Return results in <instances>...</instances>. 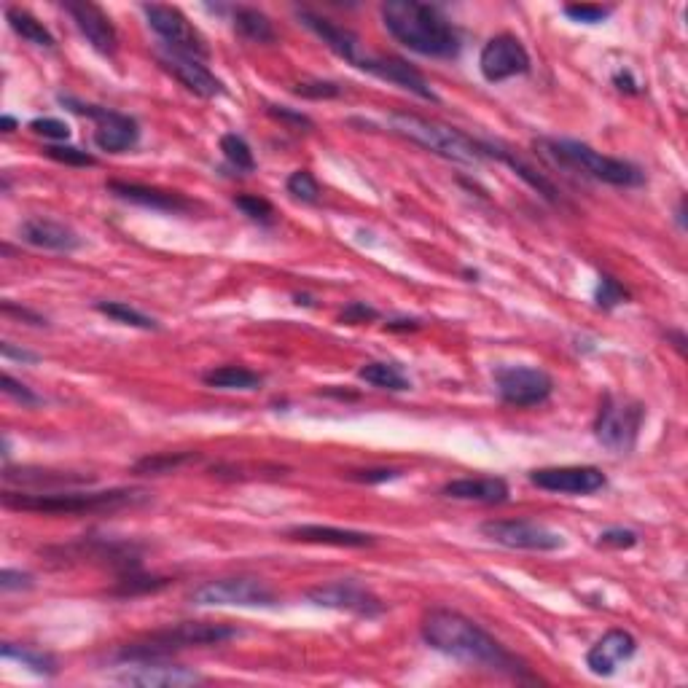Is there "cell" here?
<instances>
[{
    "label": "cell",
    "instance_id": "obj_45",
    "mask_svg": "<svg viewBox=\"0 0 688 688\" xmlns=\"http://www.w3.org/2000/svg\"><path fill=\"white\" fill-rule=\"evenodd\" d=\"M600 543L605 546H616V549H632L637 543L635 530H627V527H608L600 533Z\"/></svg>",
    "mask_w": 688,
    "mask_h": 688
},
{
    "label": "cell",
    "instance_id": "obj_43",
    "mask_svg": "<svg viewBox=\"0 0 688 688\" xmlns=\"http://www.w3.org/2000/svg\"><path fill=\"white\" fill-rule=\"evenodd\" d=\"M30 129L35 135H43L46 140H68L70 138V127L65 121L60 119H33L30 121Z\"/></svg>",
    "mask_w": 688,
    "mask_h": 688
},
{
    "label": "cell",
    "instance_id": "obj_37",
    "mask_svg": "<svg viewBox=\"0 0 688 688\" xmlns=\"http://www.w3.org/2000/svg\"><path fill=\"white\" fill-rule=\"evenodd\" d=\"M170 584L167 578H154V576H140L138 570H129L127 576H121L119 589L116 594H124V597H132V594H146L156 592V589H164Z\"/></svg>",
    "mask_w": 688,
    "mask_h": 688
},
{
    "label": "cell",
    "instance_id": "obj_31",
    "mask_svg": "<svg viewBox=\"0 0 688 688\" xmlns=\"http://www.w3.org/2000/svg\"><path fill=\"white\" fill-rule=\"evenodd\" d=\"M234 30L253 43H275V27L267 14H261L258 9L234 11Z\"/></svg>",
    "mask_w": 688,
    "mask_h": 688
},
{
    "label": "cell",
    "instance_id": "obj_39",
    "mask_svg": "<svg viewBox=\"0 0 688 688\" xmlns=\"http://www.w3.org/2000/svg\"><path fill=\"white\" fill-rule=\"evenodd\" d=\"M234 205L240 207L242 213L248 215L250 221H258V224H272L275 221V207L269 205L264 197H256V194H242V197L234 199Z\"/></svg>",
    "mask_w": 688,
    "mask_h": 688
},
{
    "label": "cell",
    "instance_id": "obj_9",
    "mask_svg": "<svg viewBox=\"0 0 688 688\" xmlns=\"http://www.w3.org/2000/svg\"><path fill=\"white\" fill-rule=\"evenodd\" d=\"M60 103L73 113H81V116H89V119L97 121L95 129V146L105 154H124L129 148H135V143L140 140V127L138 121L127 116V113L111 111V108H103V105H89L81 103L76 97H60Z\"/></svg>",
    "mask_w": 688,
    "mask_h": 688
},
{
    "label": "cell",
    "instance_id": "obj_17",
    "mask_svg": "<svg viewBox=\"0 0 688 688\" xmlns=\"http://www.w3.org/2000/svg\"><path fill=\"white\" fill-rule=\"evenodd\" d=\"M65 11L76 22L78 33L84 35L97 54H103V57H113L116 54L119 35H116L111 17L100 6L89 3V0H81V3H65Z\"/></svg>",
    "mask_w": 688,
    "mask_h": 688
},
{
    "label": "cell",
    "instance_id": "obj_18",
    "mask_svg": "<svg viewBox=\"0 0 688 688\" xmlns=\"http://www.w3.org/2000/svg\"><path fill=\"white\" fill-rule=\"evenodd\" d=\"M159 62H162V68L167 70V73H172V76L178 78L189 92H194L197 97H218L224 95L226 86L221 78H215L210 70H207V65H202V60H194V57H186V54H178V52H162L159 54Z\"/></svg>",
    "mask_w": 688,
    "mask_h": 688
},
{
    "label": "cell",
    "instance_id": "obj_44",
    "mask_svg": "<svg viewBox=\"0 0 688 688\" xmlns=\"http://www.w3.org/2000/svg\"><path fill=\"white\" fill-rule=\"evenodd\" d=\"M3 393H6V396H11V398H17V401H22V406L41 404V396H35L30 387L22 385V382H17V379L11 377V374H3Z\"/></svg>",
    "mask_w": 688,
    "mask_h": 688
},
{
    "label": "cell",
    "instance_id": "obj_5",
    "mask_svg": "<svg viewBox=\"0 0 688 688\" xmlns=\"http://www.w3.org/2000/svg\"><path fill=\"white\" fill-rule=\"evenodd\" d=\"M535 146L541 148L551 162L570 167V170L576 172H584L586 178L608 183V186L635 189V186H643L645 183V172L640 167H635L632 162H624V159H616V156L600 154V151H594L592 146L578 143V140L549 138L538 140Z\"/></svg>",
    "mask_w": 688,
    "mask_h": 688
},
{
    "label": "cell",
    "instance_id": "obj_11",
    "mask_svg": "<svg viewBox=\"0 0 688 688\" xmlns=\"http://www.w3.org/2000/svg\"><path fill=\"white\" fill-rule=\"evenodd\" d=\"M492 377H495L500 401L516 409L543 404L554 393V379L535 366H498Z\"/></svg>",
    "mask_w": 688,
    "mask_h": 688
},
{
    "label": "cell",
    "instance_id": "obj_1",
    "mask_svg": "<svg viewBox=\"0 0 688 688\" xmlns=\"http://www.w3.org/2000/svg\"><path fill=\"white\" fill-rule=\"evenodd\" d=\"M422 640L444 656L471 664L479 670L500 672L516 680H533L530 670L519 662L506 645L482 629L473 619L447 608H436L422 619Z\"/></svg>",
    "mask_w": 688,
    "mask_h": 688
},
{
    "label": "cell",
    "instance_id": "obj_29",
    "mask_svg": "<svg viewBox=\"0 0 688 688\" xmlns=\"http://www.w3.org/2000/svg\"><path fill=\"white\" fill-rule=\"evenodd\" d=\"M358 377H361L363 382H369V385L382 387V390H393V393H404V390L412 387V382L404 377V371L398 369L396 363L387 361L363 363L361 369H358Z\"/></svg>",
    "mask_w": 688,
    "mask_h": 688
},
{
    "label": "cell",
    "instance_id": "obj_4",
    "mask_svg": "<svg viewBox=\"0 0 688 688\" xmlns=\"http://www.w3.org/2000/svg\"><path fill=\"white\" fill-rule=\"evenodd\" d=\"M240 629L229 624H213V621H183L175 627L159 629L151 635L140 637L135 643H127L116 654V662H138V659H170L175 651L183 648H199V645H221L234 640Z\"/></svg>",
    "mask_w": 688,
    "mask_h": 688
},
{
    "label": "cell",
    "instance_id": "obj_2",
    "mask_svg": "<svg viewBox=\"0 0 688 688\" xmlns=\"http://www.w3.org/2000/svg\"><path fill=\"white\" fill-rule=\"evenodd\" d=\"M382 22L398 43L422 57L449 60L460 52V35L455 25L436 6L417 0H387L382 3Z\"/></svg>",
    "mask_w": 688,
    "mask_h": 688
},
{
    "label": "cell",
    "instance_id": "obj_42",
    "mask_svg": "<svg viewBox=\"0 0 688 688\" xmlns=\"http://www.w3.org/2000/svg\"><path fill=\"white\" fill-rule=\"evenodd\" d=\"M293 92L299 97H310V100H328V97L342 95V86L334 81H307V84H296Z\"/></svg>",
    "mask_w": 688,
    "mask_h": 688
},
{
    "label": "cell",
    "instance_id": "obj_32",
    "mask_svg": "<svg viewBox=\"0 0 688 688\" xmlns=\"http://www.w3.org/2000/svg\"><path fill=\"white\" fill-rule=\"evenodd\" d=\"M191 460H197L194 452H156L132 465V473L135 476H164V473L178 471Z\"/></svg>",
    "mask_w": 688,
    "mask_h": 688
},
{
    "label": "cell",
    "instance_id": "obj_3",
    "mask_svg": "<svg viewBox=\"0 0 688 688\" xmlns=\"http://www.w3.org/2000/svg\"><path fill=\"white\" fill-rule=\"evenodd\" d=\"M146 498L143 490H105V492H3V506L33 514H103L135 506Z\"/></svg>",
    "mask_w": 688,
    "mask_h": 688
},
{
    "label": "cell",
    "instance_id": "obj_8",
    "mask_svg": "<svg viewBox=\"0 0 688 688\" xmlns=\"http://www.w3.org/2000/svg\"><path fill=\"white\" fill-rule=\"evenodd\" d=\"M643 420V404H637L632 398L605 396L600 404V412H597V420H594V436H597L602 447L624 455V452L635 447Z\"/></svg>",
    "mask_w": 688,
    "mask_h": 688
},
{
    "label": "cell",
    "instance_id": "obj_36",
    "mask_svg": "<svg viewBox=\"0 0 688 688\" xmlns=\"http://www.w3.org/2000/svg\"><path fill=\"white\" fill-rule=\"evenodd\" d=\"M285 189H288V194H291L293 199H299V202H307V205H315L320 199V186L318 181H315V175L307 170H296L288 178V183H285Z\"/></svg>",
    "mask_w": 688,
    "mask_h": 688
},
{
    "label": "cell",
    "instance_id": "obj_51",
    "mask_svg": "<svg viewBox=\"0 0 688 688\" xmlns=\"http://www.w3.org/2000/svg\"><path fill=\"white\" fill-rule=\"evenodd\" d=\"M0 353H3V358L6 361H22V363H35L38 361V355L30 353V350H17L11 342H3V347H0Z\"/></svg>",
    "mask_w": 688,
    "mask_h": 688
},
{
    "label": "cell",
    "instance_id": "obj_26",
    "mask_svg": "<svg viewBox=\"0 0 688 688\" xmlns=\"http://www.w3.org/2000/svg\"><path fill=\"white\" fill-rule=\"evenodd\" d=\"M6 482L17 484H30V487H43V492L57 490V487H81V484L92 482V476H84V473H60V471H33V468H22V471H11L6 468L3 471Z\"/></svg>",
    "mask_w": 688,
    "mask_h": 688
},
{
    "label": "cell",
    "instance_id": "obj_48",
    "mask_svg": "<svg viewBox=\"0 0 688 688\" xmlns=\"http://www.w3.org/2000/svg\"><path fill=\"white\" fill-rule=\"evenodd\" d=\"M33 586V576L30 573H22V570H3L0 576V589L3 592H14V589H30Z\"/></svg>",
    "mask_w": 688,
    "mask_h": 688
},
{
    "label": "cell",
    "instance_id": "obj_20",
    "mask_svg": "<svg viewBox=\"0 0 688 688\" xmlns=\"http://www.w3.org/2000/svg\"><path fill=\"white\" fill-rule=\"evenodd\" d=\"M637 651V640L624 629H611L589 648L586 654V667L600 675V678H611L619 670V664L629 662Z\"/></svg>",
    "mask_w": 688,
    "mask_h": 688
},
{
    "label": "cell",
    "instance_id": "obj_53",
    "mask_svg": "<svg viewBox=\"0 0 688 688\" xmlns=\"http://www.w3.org/2000/svg\"><path fill=\"white\" fill-rule=\"evenodd\" d=\"M0 127H3V132H14V129H17V119L6 113V116L0 119Z\"/></svg>",
    "mask_w": 688,
    "mask_h": 688
},
{
    "label": "cell",
    "instance_id": "obj_41",
    "mask_svg": "<svg viewBox=\"0 0 688 688\" xmlns=\"http://www.w3.org/2000/svg\"><path fill=\"white\" fill-rule=\"evenodd\" d=\"M565 14L576 22H584V25H600L602 19H608L613 14V9L608 6H592V3H581V6H565Z\"/></svg>",
    "mask_w": 688,
    "mask_h": 688
},
{
    "label": "cell",
    "instance_id": "obj_30",
    "mask_svg": "<svg viewBox=\"0 0 688 688\" xmlns=\"http://www.w3.org/2000/svg\"><path fill=\"white\" fill-rule=\"evenodd\" d=\"M6 19H9L11 30H14L17 35H22L27 43L41 46V49H54V35L49 33L46 25L38 22L30 11L17 9V6H9V9H6Z\"/></svg>",
    "mask_w": 688,
    "mask_h": 688
},
{
    "label": "cell",
    "instance_id": "obj_24",
    "mask_svg": "<svg viewBox=\"0 0 688 688\" xmlns=\"http://www.w3.org/2000/svg\"><path fill=\"white\" fill-rule=\"evenodd\" d=\"M285 535H288L291 541L323 543V546H339V549H363V546H374V543H377V535L328 525H299L291 527V530H285Z\"/></svg>",
    "mask_w": 688,
    "mask_h": 688
},
{
    "label": "cell",
    "instance_id": "obj_25",
    "mask_svg": "<svg viewBox=\"0 0 688 688\" xmlns=\"http://www.w3.org/2000/svg\"><path fill=\"white\" fill-rule=\"evenodd\" d=\"M441 495L452 500H471V503H506L508 484L498 476H476V479H455L441 487Z\"/></svg>",
    "mask_w": 688,
    "mask_h": 688
},
{
    "label": "cell",
    "instance_id": "obj_49",
    "mask_svg": "<svg viewBox=\"0 0 688 688\" xmlns=\"http://www.w3.org/2000/svg\"><path fill=\"white\" fill-rule=\"evenodd\" d=\"M398 471H393V468H371V471H353L350 473V479H355V482H363V484H379V482H390V479H396Z\"/></svg>",
    "mask_w": 688,
    "mask_h": 688
},
{
    "label": "cell",
    "instance_id": "obj_47",
    "mask_svg": "<svg viewBox=\"0 0 688 688\" xmlns=\"http://www.w3.org/2000/svg\"><path fill=\"white\" fill-rule=\"evenodd\" d=\"M379 312L374 310V307H366L363 301H353L347 310L342 312V323H350V326H355V323H366V320H377Z\"/></svg>",
    "mask_w": 688,
    "mask_h": 688
},
{
    "label": "cell",
    "instance_id": "obj_16",
    "mask_svg": "<svg viewBox=\"0 0 688 688\" xmlns=\"http://www.w3.org/2000/svg\"><path fill=\"white\" fill-rule=\"evenodd\" d=\"M530 482L538 490L559 492V495H592L602 490L608 479L594 465H554V468H538L530 473Z\"/></svg>",
    "mask_w": 688,
    "mask_h": 688
},
{
    "label": "cell",
    "instance_id": "obj_21",
    "mask_svg": "<svg viewBox=\"0 0 688 688\" xmlns=\"http://www.w3.org/2000/svg\"><path fill=\"white\" fill-rule=\"evenodd\" d=\"M301 19V25L310 27L312 33L318 35L320 41L326 43L328 49L336 54V57H342V60H347L350 65H361V38L353 33V30H347V27L336 25V22H331V19L320 17V14H315V11L310 9H299L296 11Z\"/></svg>",
    "mask_w": 688,
    "mask_h": 688
},
{
    "label": "cell",
    "instance_id": "obj_28",
    "mask_svg": "<svg viewBox=\"0 0 688 688\" xmlns=\"http://www.w3.org/2000/svg\"><path fill=\"white\" fill-rule=\"evenodd\" d=\"M202 382L207 387H215V390H258L264 379L256 371L229 363V366H218V369L205 371Z\"/></svg>",
    "mask_w": 688,
    "mask_h": 688
},
{
    "label": "cell",
    "instance_id": "obj_14",
    "mask_svg": "<svg viewBox=\"0 0 688 688\" xmlns=\"http://www.w3.org/2000/svg\"><path fill=\"white\" fill-rule=\"evenodd\" d=\"M315 605L320 608H331V611H344L363 616V619H374L385 613V605L377 594L369 592L366 586L355 584V581H334V584L315 586L307 592Z\"/></svg>",
    "mask_w": 688,
    "mask_h": 688
},
{
    "label": "cell",
    "instance_id": "obj_7",
    "mask_svg": "<svg viewBox=\"0 0 688 688\" xmlns=\"http://www.w3.org/2000/svg\"><path fill=\"white\" fill-rule=\"evenodd\" d=\"M191 605L202 608H224V605H237V608H272L277 605V594L269 589L261 578L232 576L205 581L191 592Z\"/></svg>",
    "mask_w": 688,
    "mask_h": 688
},
{
    "label": "cell",
    "instance_id": "obj_40",
    "mask_svg": "<svg viewBox=\"0 0 688 688\" xmlns=\"http://www.w3.org/2000/svg\"><path fill=\"white\" fill-rule=\"evenodd\" d=\"M43 154L54 159L60 164H70V167H95L97 156H92L89 151H81L76 146H46Z\"/></svg>",
    "mask_w": 688,
    "mask_h": 688
},
{
    "label": "cell",
    "instance_id": "obj_50",
    "mask_svg": "<svg viewBox=\"0 0 688 688\" xmlns=\"http://www.w3.org/2000/svg\"><path fill=\"white\" fill-rule=\"evenodd\" d=\"M3 312H6V315H14V318L19 320H27V323H33V326H46V318H41L38 312H30L27 307H17L14 301H3Z\"/></svg>",
    "mask_w": 688,
    "mask_h": 688
},
{
    "label": "cell",
    "instance_id": "obj_12",
    "mask_svg": "<svg viewBox=\"0 0 688 688\" xmlns=\"http://www.w3.org/2000/svg\"><path fill=\"white\" fill-rule=\"evenodd\" d=\"M482 533L498 546L522 551H557L565 546V538L533 519H490Z\"/></svg>",
    "mask_w": 688,
    "mask_h": 688
},
{
    "label": "cell",
    "instance_id": "obj_10",
    "mask_svg": "<svg viewBox=\"0 0 688 688\" xmlns=\"http://www.w3.org/2000/svg\"><path fill=\"white\" fill-rule=\"evenodd\" d=\"M143 14H146L151 30L162 38L170 52L186 54V57H194V60H207L210 57V46H207L205 35L191 25L189 17L181 9L151 3V6H143Z\"/></svg>",
    "mask_w": 688,
    "mask_h": 688
},
{
    "label": "cell",
    "instance_id": "obj_46",
    "mask_svg": "<svg viewBox=\"0 0 688 688\" xmlns=\"http://www.w3.org/2000/svg\"><path fill=\"white\" fill-rule=\"evenodd\" d=\"M269 116H275V119L285 121V124H291V127H299V129L315 127L310 116H304V113H299V111H291V108H285V105H272V108H269Z\"/></svg>",
    "mask_w": 688,
    "mask_h": 688
},
{
    "label": "cell",
    "instance_id": "obj_52",
    "mask_svg": "<svg viewBox=\"0 0 688 688\" xmlns=\"http://www.w3.org/2000/svg\"><path fill=\"white\" fill-rule=\"evenodd\" d=\"M420 328V320H390L387 323V331H417Z\"/></svg>",
    "mask_w": 688,
    "mask_h": 688
},
{
    "label": "cell",
    "instance_id": "obj_27",
    "mask_svg": "<svg viewBox=\"0 0 688 688\" xmlns=\"http://www.w3.org/2000/svg\"><path fill=\"white\" fill-rule=\"evenodd\" d=\"M484 151H487V156H498L500 162L508 164V167H511V170H514L516 175L522 178V181L530 183V186H533V189L538 191V194H541L543 199H549V202H554V205H557L559 199H562V197H559L557 186H554V183H551L549 178H546V175H541V172H538V170H533L530 164L522 162V159L511 154V151H503V148L492 146V143H484Z\"/></svg>",
    "mask_w": 688,
    "mask_h": 688
},
{
    "label": "cell",
    "instance_id": "obj_15",
    "mask_svg": "<svg viewBox=\"0 0 688 688\" xmlns=\"http://www.w3.org/2000/svg\"><path fill=\"white\" fill-rule=\"evenodd\" d=\"M116 680L124 686L175 688L202 683V675L189 670V667H181V664L167 662V659H138V662H124Z\"/></svg>",
    "mask_w": 688,
    "mask_h": 688
},
{
    "label": "cell",
    "instance_id": "obj_13",
    "mask_svg": "<svg viewBox=\"0 0 688 688\" xmlns=\"http://www.w3.org/2000/svg\"><path fill=\"white\" fill-rule=\"evenodd\" d=\"M479 70L487 81L500 84L506 78L525 76L530 70V54L516 35L500 33L484 43L482 54H479Z\"/></svg>",
    "mask_w": 688,
    "mask_h": 688
},
{
    "label": "cell",
    "instance_id": "obj_35",
    "mask_svg": "<svg viewBox=\"0 0 688 688\" xmlns=\"http://www.w3.org/2000/svg\"><path fill=\"white\" fill-rule=\"evenodd\" d=\"M221 151H224L226 162L232 164L234 170L240 172H253L256 170V159H253V151L245 143V138H240L237 132H229L221 138Z\"/></svg>",
    "mask_w": 688,
    "mask_h": 688
},
{
    "label": "cell",
    "instance_id": "obj_34",
    "mask_svg": "<svg viewBox=\"0 0 688 688\" xmlns=\"http://www.w3.org/2000/svg\"><path fill=\"white\" fill-rule=\"evenodd\" d=\"M3 659H14V662L25 664L27 670L38 672V675H54L57 672V659L49 654H43V651H35V648H27V645H11L6 643L3 645Z\"/></svg>",
    "mask_w": 688,
    "mask_h": 688
},
{
    "label": "cell",
    "instance_id": "obj_33",
    "mask_svg": "<svg viewBox=\"0 0 688 688\" xmlns=\"http://www.w3.org/2000/svg\"><path fill=\"white\" fill-rule=\"evenodd\" d=\"M97 312L105 318L116 320L121 326L140 328V331H159V323L154 318H148L146 312L129 307L124 301H97Z\"/></svg>",
    "mask_w": 688,
    "mask_h": 688
},
{
    "label": "cell",
    "instance_id": "obj_19",
    "mask_svg": "<svg viewBox=\"0 0 688 688\" xmlns=\"http://www.w3.org/2000/svg\"><path fill=\"white\" fill-rule=\"evenodd\" d=\"M358 68L371 73V76L382 78V81H390V84L401 86V89L422 97V100H430V103L439 100L436 92L430 89L428 81H425V76H422L420 70H414L406 60H398V57H363Z\"/></svg>",
    "mask_w": 688,
    "mask_h": 688
},
{
    "label": "cell",
    "instance_id": "obj_6",
    "mask_svg": "<svg viewBox=\"0 0 688 688\" xmlns=\"http://www.w3.org/2000/svg\"><path fill=\"white\" fill-rule=\"evenodd\" d=\"M390 129L401 138H409L417 146L444 156L449 162L479 164L487 159L484 143L468 138L460 129L439 124V121L422 119V116H414V113H393L390 116Z\"/></svg>",
    "mask_w": 688,
    "mask_h": 688
},
{
    "label": "cell",
    "instance_id": "obj_22",
    "mask_svg": "<svg viewBox=\"0 0 688 688\" xmlns=\"http://www.w3.org/2000/svg\"><path fill=\"white\" fill-rule=\"evenodd\" d=\"M19 237L33 248L54 250V253H73L84 245L68 224L54 221V218H27L25 224L19 226Z\"/></svg>",
    "mask_w": 688,
    "mask_h": 688
},
{
    "label": "cell",
    "instance_id": "obj_38",
    "mask_svg": "<svg viewBox=\"0 0 688 688\" xmlns=\"http://www.w3.org/2000/svg\"><path fill=\"white\" fill-rule=\"evenodd\" d=\"M627 299H629V291L619 283V280H613L611 275L600 277V285H597V293H594L597 307H602V310H613V307H619L621 301H627Z\"/></svg>",
    "mask_w": 688,
    "mask_h": 688
},
{
    "label": "cell",
    "instance_id": "obj_23",
    "mask_svg": "<svg viewBox=\"0 0 688 688\" xmlns=\"http://www.w3.org/2000/svg\"><path fill=\"white\" fill-rule=\"evenodd\" d=\"M108 191H111L113 197L124 199V202L151 207V210H159V213H186L191 207L189 199L178 194V191H164L156 189V186H143V183L111 181L108 183Z\"/></svg>",
    "mask_w": 688,
    "mask_h": 688
}]
</instances>
